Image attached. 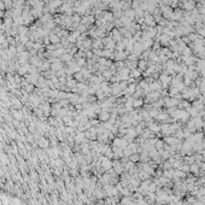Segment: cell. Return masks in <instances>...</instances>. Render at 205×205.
Here are the masks:
<instances>
[{
	"instance_id": "obj_1",
	"label": "cell",
	"mask_w": 205,
	"mask_h": 205,
	"mask_svg": "<svg viewBox=\"0 0 205 205\" xmlns=\"http://www.w3.org/2000/svg\"><path fill=\"white\" fill-rule=\"evenodd\" d=\"M127 146H128V142L124 140V139H116V140L114 141V147H118V149L124 150Z\"/></svg>"
}]
</instances>
